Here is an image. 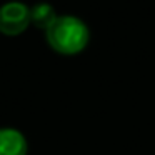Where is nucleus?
Here are the masks:
<instances>
[{"instance_id":"obj_1","label":"nucleus","mask_w":155,"mask_h":155,"mask_svg":"<svg viewBox=\"0 0 155 155\" xmlns=\"http://www.w3.org/2000/svg\"><path fill=\"white\" fill-rule=\"evenodd\" d=\"M47 42L57 54L75 55L80 54L88 44L90 32L80 18L74 15H62L45 30Z\"/></svg>"},{"instance_id":"obj_2","label":"nucleus","mask_w":155,"mask_h":155,"mask_svg":"<svg viewBox=\"0 0 155 155\" xmlns=\"http://www.w3.org/2000/svg\"><path fill=\"white\" fill-rule=\"evenodd\" d=\"M30 24V8L20 2H10L0 8V32L8 37L20 35Z\"/></svg>"},{"instance_id":"obj_3","label":"nucleus","mask_w":155,"mask_h":155,"mask_svg":"<svg viewBox=\"0 0 155 155\" xmlns=\"http://www.w3.org/2000/svg\"><path fill=\"white\" fill-rule=\"evenodd\" d=\"M28 143L15 128H0V155H27Z\"/></svg>"},{"instance_id":"obj_4","label":"nucleus","mask_w":155,"mask_h":155,"mask_svg":"<svg viewBox=\"0 0 155 155\" xmlns=\"http://www.w3.org/2000/svg\"><path fill=\"white\" fill-rule=\"evenodd\" d=\"M55 18H57L55 10H54V7L48 5V4H37L34 8H30V22L37 28L47 30V28L54 24Z\"/></svg>"}]
</instances>
